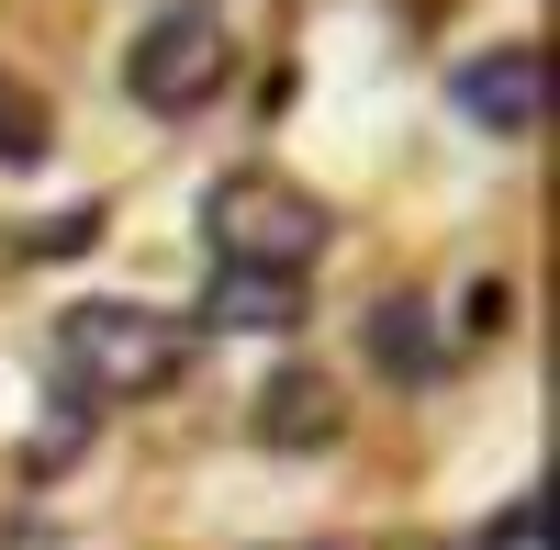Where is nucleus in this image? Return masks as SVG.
Instances as JSON below:
<instances>
[{"mask_svg": "<svg viewBox=\"0 0 560 550\" xmlns=\"http://www.w3.org/2000/svg\"><path fill=\"white\" fill-rule=\"evenodd\" d=\"M236 79V34H224L202 0H168L158 23H135V45H124V90H135V113H202L213 90Z\"/></svg>", "mask_w": 560, "mask_h": 550, "instance_id": "7ed1b4c3", "label": "nucleus"}, {"mask_svg": "<svg viewBox=\"0 0 560 550\" xmlns=\"http://www.w3.org/2000/svg\"><path fill=\"white\" fill-rule=\"evenodd\" d=\"M292 550H337V539H292Z\"/></svg>", "mask_w": 560, "mask_h": 550, "instance_id": "9d476101", "label": "nucleus"}, {"mask_svg": "<svg viewBox=\"0 0 560 550\" xmlns=\"http://www.w3.org/2000/svg\"><path fill=\"white\" fill-rule=\"evenodd\" d=\"M459 550H538V506H504L493 528H471Z\"/></svg>", "mask_w": 560, "mask_h": 550, "instance_id": "1a4fd4ad", "label": "nucleus"}, {"mask_svg": "<svg viewBox=\"0 0 560 550\" xmlns=\"http://www.w3.org/2000/svg\"><path fill=\"white\" fill-rule=\"evenodd\" d=\"M448 113L482 135H527L538 124V45H482L448 68Z\"/></svg>", "mask_w": 560, "mask_h": 550, "instance_id": "20e7f679", "label": "nucleus"}, {"mask_svg": "<svg viewBox=\"0 0 560 550\" xmlns=\"http://www.w3.org/2000/svg\"><path fill=\"white\" fill-rule=\"evenodd\" d=\"M359 348L382 359V382H404V393H427V382H448V337H438V314H427V293H382L359 314Z\"/></svg>", "mask_w": 560, "mask_h": 550, "instance_id": "423d86ee", "label": "nucleus"}, {"mask_svg": "<svg viewBox=\"0 0 560 550\" xmlns=\"http://www.w3.org/2000/svg\"><path fill=\"white\" fill-rule=\"evenodd\" d=\"M202 337H292L303 326V282L292 270H213V293L191 314Z\"/></svg>", "mask_w": 560, "mask_h": 550, "instance_id": "0eeeda50", "label": "nucleus"}, {"mask_svg": "<svg viewBox=\"0 0 560 550\" xmlns=\"http://www.w3.org/2000/svg\"><path fill=\"white\" fill-rule=\"evenodd\" d=\"M202 326L191 314H158V303H124V293H90L57 314V382L68 404H158L191 382Z\"/></svg>", "mask_w": 560, "mask_h": 550, "instance_id": "f257e3e1", "label": "nucleus"}, {"mask_svg": "<svg viewBox=\"0 0 560 550\" xmlns=\"http://www.w3.org/2000/svg\"><path fill=\"white\" fill-rule=\"evenodd\" d=\"M45 147H57V135H45V102H34L23 79H0V158H12V169H34Z\"/></svg>", "mask_w": 560, "mask_h": 550, "instance_id": "6e6552de", "label": "nucleus"}, {"mask_svg": "<svg viewBox=\"0 0 560 550\" xmlns=\"http://www.w3.org/2000/svg\"><path fill=\"white\" fill-rule=\"evenodd\" d=\"M325 237H337V214H325L303 180H269V169H236V180H213L202 192V248L213 270H303L325 259Z\"/></svg>", "mask_w": 560, "mask_h": 550, "instance_id": "f03ea898", "label": "nucleus"}, {"mask_svg": "<svg viewBox=\"0 0 560 550\" xmlns=\"http://www.w3.org/2000/svg\"><path fill=\"white\" fill-rule=\"evenodd\" d=\"M247 427H258V449H337V438H348V393L292 359V371H269V382H258Z\"/></svg>", "mask_w": 560, "mask_h": 550, "instance_id": "39448f33", "label": "nucleus"}]
</instances>
